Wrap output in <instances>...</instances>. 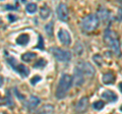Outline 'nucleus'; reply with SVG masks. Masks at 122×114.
I'll return each instance as SVG.
<instances>
[{
  "instance_id": "a211bd4d",
  "label": "nucleus",
  "mask_w": 122,
  "mask_h": 114,
  "mask_svg": "<svg viewBox=\"0 0 122 114\" xmlns=\"http://www.w3.org/2000/svg\"><path fill=\"white\" fill-rule=\"evenodd\" d=\"M50 9H49V7L48 6H42V8L40 9V16L41 17L43 18V20H47V18L49 17V16H50Z\"/></svg>"
},
{
  "instance_id": "dca6fc26",
  "label": "nucleus",
  "mask_w": 122,
  "mask_h": 114,
  "mask_svg": "<svg viewBox=\"0 0 122 114\" xmlns=\"http://www.w3.org/2000/svg\"><path fill=\"white\" fill-rule=\"evenodd\" d=\"M30 41V37L29 35H26V34H22V35L18 36L17 39H16V43L18 45H26L29 43Z\"/></svg>"
},
{
  "instance_id": "423d86ee",
  "label": "nucleus",
  "mask_w": 122,
  "mask_h": 114,
  "mask_svg": "<svg viewBox=\"0 0 122 114\" xmlns=\"http://www.w3.org/2000/svg\"><path fill=\"white\" fill-rule=\"evenodd\" d=\"M77 66L81 68L83 75H86V77H93L96 73V69H95V67L92 65L90 62H86V61H81L77 64Z\"/></svg>"
},
{
  "instance_id": "4be33fe9",
  "label": "nucleus",
  "mask_w": 122,
  "mask_h": 114,
  "mask_svg": "<svg viewBox=\"0 0 122 114\" xmlns=\"http://www.w3.org/2000/svg\"><path fill=\"white\" fill-rule=\"evenodd\" d=\"M46 64H47V61H46L45 59H43V58H40L39 60H37V62L35 63V67L37 68H41V67H44Z\"/></svg>"
},
{
  "instance_id": "39448f33",
  "label": "nucleus",
  "mask_w": 122,
  "mask_h": 114,
  "mask_svg": "<svg viewBox=\"0 0 122 114\" xmlns=\"http://www.w3.org/2000/svg\"><path fill=\"white\" fill-rule=\"evenodd\" d=\"M8 62H9V64L11 66H12V68L14 70H16L17 73H20L22 77H28L29 75V73H30V70H29V68L26 67V66H25L24 64H18L17 62H16V60H15L13 57H9L8 59Z\"/></svg>"
},
{
  "instance_id": "7c9ffc66",
  "label": "nucleus",
  "mask_w": 122,
  "mask_h": 114,
  "mask_svg": "<svg viewBox=\"0 0 122 114\" xmlns=\"http://www.w3.org/2000/svg\"><path fill=\"white\" fill-rule=\"evenodd\" d=\"M120 110H121V111H122V106H121V107H120Z\"/></svg>"
},
{
  "instance_id": "7ed1b4c3",
  "label": "nucleus",
  "mask_w": 122,
  "mask_h": 114,
  "mask_svg": "<svg viewBox=\"0 0 122 114\" xmlns=\"http://www.w3.org/2000/svg\"><path fill=\"white\" fill-rule=\"evenodd\" d=\"M99 26V18L95 14H89L86 16L81 21V26L83 31L86 32H92L96 30Z\"/></svg>"
},
{
  "instance_id": "b1692460",
  "label": "nucleus",
  "mask_w": 122,
  "mask_h": 114,
  "mask_svg": "<svg viewBox=\"0 0 122 114\" xmlns=\"http://www.w3.org/2000/svg\"><path fill=\"white\" fill-rule=\"evenodd\" d=\"M42 79V78L40 77V75H35V77H34L32 79H30V83H32L33 86H35L37 83H39L40 81Z\"/></svg>"
},
{
  "instance_id": "c756f323",
  "label": "nucleus",
  "mask_w": 122,
  "mask_h": 114,
  "mask_svg": "<svg viewBox=\"0 0 122 114\" xmlns=\"http://www.w3.org/2000/svg\"><path fill=\"white\" fill-rule=\"evenodd\" d=\"M119 89H120V91L122 92V83H119Z\"/></svg>"
},
{
  "instance_id": "f3484780",
  "label": "nucleus",
  "mask_w": 122,
  "mask_h": 114,
  "mask_svg": "<svg viewBox=\"0 0 122 114\" xmlns=\"http://www.w3.org/2000/svg\"><path fill=\"white\" fill-rule=\"evenodd\" d=\"M36 57H37L36 53L26 52V53H25V54H22L21 59H22V61H25V62H30V61H32L34 58H36Z\"/></svg>"
},
{
  "instance_id": "1a4fd4ad",
  "label": "nucleus",
  "mask_w": 122,
  "mask_h": 114,
  "mask_svg": "<svg viewBox=\"0 0 122 114\" xmlns=\"http://www.w3.org/2000/svg\"><path fill=\"white\" fill-rule=\"evenodd\" d=\"M57 16L61 21H67L68 18V8L64 3H60L57 7Z\"/></svg>"
},
{
  "instance_id": "20e7f679",
  "label": "nucleus",
  "mask_w": 122,
  "mask_h": 114,
  "mask_svg": "<svg viewBox=\"0 0 122 114\" xmlns=\"http://www.w3.org/2000/svg\"><path fill=\"white\" fill-rule=\"evenodd\" d=\"M52 53L55 58L61 62H67L71 59V53L67 50H63L60 48H54L52 49Z\"/></svg>"
},
{
  "instance_id": "9b49d317",
  "label": "nucleus",
  "mask_w": 122,
  "mask_h": 114,
  "mask_svg": "<svg viewBox=\"0 0 122 114\" xmlns=\"http://www.w3.org/2000/svg\"><path fill=\"white\" fill-rule=\"evenodd\" d=\"M40 103H41L40 98H38L36 96H32V97L29 99L28 103H26V108L30 109V110H32L34 108H36L37 106H39Z\"/></svg>"
},
{
  "instance_id": "a878e982",
  "label": "nucleus",
  "mask_w": 122,
  "mask_h": 114,
  "mask_svg": "<svg viewBox=\"0 0 122 114\" xmlns=\"http://www.w3.org/2000/svg\"><path fill=\"white\" fill-rule=\"evenodd\" d=\"M117 20L119 21H122V7H120V8L118 9V11H117Z\"/></svg>"
},
{
  "instance_id": "f8f14e48",
  "label": "nucleus",
  "mask_w": 122,
  "mask_h": 114,
  "mask_svg": "<svg viewBox=\"0 0 122 114\" xmlns=\"http://www.w3.org/2000/svg\"><path fill=\"white\" fill-rule=\"evenodd\" d=\"M102 98L106 99V100H108V101H111V102H115L117 100L116 94L114 93L113 91H110V90L105 91V92L102 94Z\"/></svg>"
},
{
  "instance_id": "f257e3e1",
  "label": "nucleus",
  "mask_w": 122,
  "mask_h": 114,
  "mask_svg": "<svg viewBox=\"0 0 122 114\" xmlns=\"http://www.w3.org/2000/svg\"><path fill=\"white\" fill-rule=\"evenodd\" d=\"M72 86V78L71 75L64 73L59 79V83L56 90V97L58 99H63L67 95V92Z\"/></svg>"
},
{
  "instance_id": "5701e85b",
  "label": "nucleus",
  "mask_w": 122,
  "mask_h": 114,
  "mask_svg": "<svg viewBox=\"0 0 122 114\" xmlns=\"http://www.w3.org/2000/svg\"><path fill=\"white\" fill-rule=\"evenodd\" d=\"M104 105L105 104L103 101H97L93 104V108L95 110H101V109H103V107H104Z\"/></svg>"
},
{
  "instance_id": "ddd939ff",
  "label": "nucleus",
  "mask_w": 122,
  "mask_h": 114,
  "mask_svg": "<svg viewBox=\"0 0 122 114\" xmlns=\"http://www.w3.org/2000/svg\"><path fill=\"white\" fill-rule=\"evenodd\" d=\"M53 112H54V106L50 104H46L39 109L38 114H52Z\"/></svg>"
},
{
  "instance_id": "2eb2a0df",
  "label": "nucleus",
  "mask_w": 122,
  "mask_h": 114,
  "mask_svg": "<svg viewBox=\"0 0 122 114\" xmlns=\"http://www.w3.org/2000/svg\"><path fill=\"white\" fill-rule=\"evenodd\" d=\"M114 82H115V75L112 73H107L103 75V83L105 85H111L114 83Z\"/></svg>"
},
{
  "instance_id": "c85d7f7f",
  "label": "nucleus",
  "mask_w": 122,
  "mask_h": 114,
  "mask_svg": "<svg viewBox=\"0 0 122 114\" xmlns=\"http://www.w3.org/2000/svg\"><path fill=\"white\" fill-rule=\"evenodd\" d=\"M3 83H4V78H3V77H1V75H0V87H2Z\"/></svg>"
},
{
  "instance_id": "393cba45",
  "label": "nucleus",
  "mask_w": 122,
  "mask_h": 114,
  "mask_svg": "<svg viewBox=\"0 0 122 114\" xmlns=\"http://www.w3.org/2000/svg\"><path fill=\"white\" fill-rule=\"evenodd\" d=\"M38 49H44V43H43V38L42 36H39V44L37 45Z\"/></svg>"
},
{
  "instance_id": "4468645a",
  "label": "nucleus",
  "mask_w": 122,
  "mask_h": 114,
  "mask_svg": "<svg viewBox=\"0 0 122 114\" xmlns=\"http://www.w3.org/2000/svg\"><path fill=\"white\" fill-rule=\"evenodd\" d=\"M98 18H100V20L102 21H107L109 20V17H110V13H109V11L105 9V8H100L98 11Z\"/></svg>"
},
{
  "instance_id": "412c9836",
  "label": "nucleus",
  "mask_w": 122,
  "mask_h": 114,
  "mask_svg": "<svg viewBox=\"0 0 122 114\" xmlns=\"http://www.w3.org/2000/svg\"><path fill=\"white\" fill-rule=\"evenodd\" d=\"M37 4L35 3H29L28 5H26V11H28L29 13H34L37 11Z\"/></svg>"
},
{
  "instance_id": "0eeeda50",
  "label": "nucleus",
  "mask_w": 122,
  "mask_h": 114,
  "mask_svg": "<svg viewBox=\"0 0 122 114\" xmlns=\"http://www.w3.org/2000/svg\"><path fill=\"white\" fill-rule=\"evenodd\" d=\"M83 82H85V75H83L81 69L77 65L74 68V73H73V81L72 83H74V86L76 87H81Z\"/></svg>"
},
{
  "instance_id": "9d476101",
  "label": "nucleus",
  "mask_w": 122,
  "mask_h": 114,
  "mask_svg": "<svg viewBox=\"0 0 122 114\" xmlns=\"http://www.w3.org/2000/svg\"><path fill=\"white\" fill-rule=\"evenodd\" d=\"M87 107H89V99L86 97H82L81 100L77 102V104H76L75 110H76V112H78V113H82L87 109Z\"/></svg>"
},
{
  "instance_id": "aec40b11",
  "label": "nucleus",
  "mask_w": 122,
  "mask_h": 114,
  "mask_svg": "<svg viewBox=\"0 0 122 114\" xmlns=\"http://www.w3.org/2000/svg\"><path fill=\"white\" fill-rule=\"evenodd\" d=\"M93 60H94V62L97 64L98 66H102V64H103V59H102V56L100 54H95L93 56Z\"/></svg>"
},
{
  "instance_id": "6ab92c4d",
  "label": "nucleus",
  "mask_w": 122,
  "mask_h": 114,
  "mask_svg": "<svg viewBox=\"0 0 122 114\" xmlns=\"http://www.w3.org/2000/svg\"><path fill=\"white\" fill-rule=\"evenodd\" d=\"M45 31H46V33H47V35L49 37L53 36V21L48 22V24L45 26Z\"/></svg>"
},
{
  "instance_id": "f03ea898",
  "label": "nucleus",
  "mask_w": 122,
  "mask_h": 114,
  "mask_svg": "<svg viewBox=\"0 0 122 114\" xmlns=\"http://www.w3.org/2000/svg\"><path fill=\"white\" fill-rule=\"evenodd\" d=\"M104 39H105L106 44L108 45L109 47H111L113 49V51L115 52L117 55L120 56L121 55L120 46H119V41H118L116 33L110 29H107L104 34Z\"/></svg>"
},
{
  "instance_id": "cd10ccee",
  "label": "nucleus",
  "mask_w": 122,
  "mask_h": 114,
  "mask_svg": "<svg viewBox=\"0 0 122 114\" xmlns=\"http://www.w3.org/2000/svg\"><path fill=\"white\" fill-rule=\"evenodd\" d=\"M5 7L7 8V10H16V9H15V6H13V5H9V4H7Z\"/></svg>"
},
{
  "instance_id": "bb28decb",
  "label": "nucleus",
  "mask_w": 122,
  "mask_h": 114,
  "mask_svg": "<svg viewBox=\"0 0 122 114\" xmlns=\"http://www.w3.org/2000/svg\"><path fill=\"white\" fill-rule=\"evenodd\" d=\"M7 18H8L9 21H16V16H12V14H8V16H7Z\"/></svg>"
},
{
  "instance_id": "6e6552de",
  "label": "nucleus",
  "mask_w": 122,
  "mask_h": 114,
  "mask_svg": "<svg viewBox=\"0 0 122 114\" xmlns=\"http://www.w3.org/2000/svg\"><path fill=\"white\" fill-rule=\"evenodd\" d=\"M58 39L61 42V44L65 45V46H69L71 44V37L70 34L68 33L66 30H60L58 32Z\"/></svg>"
}]
</instances>
